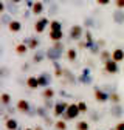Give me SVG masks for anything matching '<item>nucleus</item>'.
Returning <instances> with one entry per match:
<instances>
[{
	"instance_id": "obj_38",
	"label": "nucleus",
	"mask_w": 124,
	"mask_h": 130,
	"mask_svg": "<svg viewBox=\"0 0 124 130\" xmlns=\"http://www.w3.org/2000/svg\"><path fill=\"white\" fill-rule=\"evenodd\" d=\"M78 107H79V110H81V115H84V113L88 111V107H87L85 101H79V102H78Z\"/></svg>"
},
{
	"instance_id": "obj_1",
	"label": "nucleus",
	"mask_w": 124,
	"mask_h": 130,
	"mask_svg": "<svg viewBox=\"0 0 124 130\" xmlns=\"http://www.w3.org/2000/svg\"><path fill=\"white\" fill-rule=\"evenodd\" d=\"M79 115H81V110H79V107H78V102H76V104L71 102V104H68L67 111L62 115V119H65V121H73V119H76Z\"/></svg>"
},
{
	"instance_id": "obj_6",
	"label": "nucleus",
	"mask_w": 124,
	"mask_h": 130,
	"mask_svg": "<svg viewBox=\"0 0 124 130\" xmlns=\"http://www.w3.org/2000/svg\"><path fill=\"white\" fill-rule=\"evenodd\" d=\"M78 82L82 85H91L93 84V77L90 76V68H82L81 76H78Z\"/></svg>"
},
{
	"instance_id": "obj_22",
	"label": "nucleus",
	"mask_w": 124,
	"mask_h": 130,
	"mask_svg": "<svg viewBox=\"0 0 124 130\" xmlns=\"http://www.w3.org/2000/svg\"><path fill=\"white\" fill-rule=\"evenodd\" d=\"M28 50H29L28 45H26V43H23V42H20V43L16 45V53H17L19 56H25V54L28 53Z\"/></svg>"
},
{
	"instance_id": "obj_35",
	"label": "nucleus",
	"mask_w": 124,
	"mask_h": 130,
	"mask_svg": "<svg viewBox=\"0 0 124 130\" xmlns=\"http://www.w3.org/2000/svg\"><path fill=\"white\" fill-rule=\"evenodd\" d=\"M51 46H54L56 50H59V51H62V53H65L67 50H65V45H64V42L62 40H57V42H53V45Z\"/></svg>"
},
{
	"instance_id": "obj_17",
	"label": "nucleus",
	"mask_w": 124,
	"mask_h": 130,
	"mask_svg": "<svg viewBox=\"0 0 124 130\" xmlns=\"http://www.w3.org/2000/svg\"><path fill=\"white\" fill-rule=\"evenodd\" d=\"M23 43H26L28 45V48H29V50H37V48H39V45H40V42H39V39H36V37H26V39H23L22 40Z\"/></svg>"
},
{
	"instance_id": "obj_26",
	"label": "nucleus",
	"mask_w": 124,
	"mask_h": 130,
	"mask_svg": "<svg viewBox=\"0 0 124 130\" xmlns=\"http://www.w3.org/2000/svg\"><path fill=\"white\" fill-rule=\"evenodd\" d=\"M50 39L51 42H57L64 39V31H50Z\"/></svg>"
},
{
	"instance_id": "obj_2",
	"label": "nucleus",
	"mask_w": 124,
	"mask_h": 130,
	"mask_svg": "<svg viewBox=\"0 0 124 130\" xmlns=\"http://www.w3.org/2000/svg\"><path fill=\"white\" fill-rule=\"evenodd\" d=\"M84 25H73L70 26V31H68V39L70 40H74V42H79L81 39H84Z\"/></svg>"
},
{
	"instance_id": "obj_56",
	"label": "nucleus",
	"mask_w": 124,
	"mask_h": 130,
	"mask_svg": "<svg viewBox=\"0 0 124 130\" xmlns=\"http://www.w3.org/2000/svg\"><path fill=\"white\" fill-rule=\"evenodd\" d=\"M2 76H3V70H2V68H0V77H2Z\"/></svg>"
},
{
	"instance_id": "obj_29",
	"label": "nucleus",
	"mask_w": 124,
	"mask_h": 130,
	"mask_svg": "<svg viewBox=\"0 0 124 130\" xmlns=\"http://www.w3.org/2000/svg\"><path fill=\"white\" fill-rule=\"evenodd\" d=\"M50 31H62V22L59 20H50Z\"/></svg>"
},
{
	"instance_id": "obj_18",
	"label": "nucleus",
	"mask_w": 124,
	"mask_h": 130,
	"mask_svg": "<svg viewBox=\"0 0 124 130\" xmlns=\"http://www.w3.org/2000/svg\"><path fill=\"white\" fill-rule=\"evenodd\" d=\"M8 29H9V32H12V34H16V32H20V31H22V22L12 19V20L9 22V25H8Z\"/></svg>"
},
{
	"instance_id": "obj_50",
	"label": "nucleus",
	"mask_w": 124,
	"mask_h": 130,
	"mask_svg": "<svg viewBox=\"0 0 124 130\" xmlns=\"http://www.w3.org/2000/svg\"><path fill=\"white\" fill-rule=\"evenodd\" d=\"M20 70H22V71H28V70H29V65H28V63H23L22 67H20Z\"/></svg>"
},
{
	"instance_id": "obj_12",
	"label": "nucleus",
	"mask_w": 124,
	"mask_h": 130,
	"mask_svg": "<svg viewBox=\"0 0 124 130\" xmlns=\"http://www.w3.org/2000/svg\"><path fill=\"white\" fill-rule=\"evenodd\" d=\"M25 85L29 90H37V88H40L39 87V79H37V76H28L25 79Z\"/></svg>"
},
{
	"instance_id": "obj_10",
	"label": "nucleus",
	"mask_w": 124,
	"mask_h": 130,
	"mask_svg": "<svg viewBox=\"0 0 124 130\" xmlns=\"http://www.w3.org/2000/svg\"><path fill=\"white\" fill-rule=\"evenodd\" d=\"M62 51H59V50H56L54 46H50L48 50H46V59H50V60H53V62H56V60H60L62 59Z\"/></svg>"
},
{
	"instance_id": "obj_19",
	"label": "nucleus",
	"mask_w": 124,
	"mask_h": 130,
	"mask_svg": "<svg viewBox=\"0 0 124 130\" xmlns=\"http://www.w3.org/2000/svg\"><path fill=\"white\" fill-rule=\"evenodd\" d=\"M5 128H6V130H17V128H19V122H17V119L12 118V116L6 118V119H5Z\"/></svg>"
},
{
	"instance_id": "obj_25",
	"label": "nucleus",
	"mask_w": 124,
	"mask_h": 130,
	"mask_svg": "<svg viewBox=\"0 0 124 130\" xmlns=\"http://www.w3.org/2000/svg\"><path fill=\"white\" fill-rule=\"evenodd\" d=\"M53 67H54V73H53V76H56V77H62V74H64V68H62L60 62H59V60L53 62Z\"/></svg>"
},
{
	"instance_id": "obj_20",
	"label": "nucleus",
	"mask_w": 124,
	"mask_h": 130,
	"mask_svg": "<svg viewBox=\"0 0 124 130\" xmlns=\"http://www.w3.org/2000/svg\"><path fill=\"white\" fill-rule=\"evenodd\" d=\"M40 96H42V99H54L56 91H54V88H51V85H50V87H46V88H42Z\"/></svg>"
},
{
	"instance_id": "obj_59",
	"label": "nucleus",
	"mask_w": 124,
	"mask_h": 130,
	"mask_svg": "<svg viewBox=\"0 0 124 130\" xmlns=\"http://www.w3.org/2000/svg\"><path fill=\"white\" fill-rule=\"evenodd\" d=\"M17 130H20V128H17Z\"/></svg>"
},
{
	"instance_id": "obj_3",
	"label": "nucleus",
	"mask_w": 124,
	"mask_h": 130,
	"mask_svg": "<svg viewBox=\"0 0 124 130\" xmlns=\"http://www.w3.org/2000/svg\"><path fill=\"white\" fill-rule=\"evenodd\" d=\"M93 94H95L96 102H99V104H104L107 101H110V93L105 91V90H102V88H99V87L93 88Z\"/></svg>"
},
{
	"instance_id": "obj_57",
	"label": "nucleus",
	"mask_w": 124,
	"mask_h": 130,
	"mask_svg": "<svg viewBox=\"0 0 124 130\" xmlns=\"http://www.w3.org/2000/svg\"><path fill=\"white\" fill-rule=\"evenodd\" d=\"M23 130H34V128H31V127H26V128H23Z\"/></svg>"
},
{
	"instance_id": "obj_48",
	"label": "nucleus",
	"mask_w": 124,
	"mask_h": 130,
	"mask_svg": "<svg viewBox=\"0 0 124 130\" xmlns=\"http://www.w3.org/2000/svg\"><path fill=\"white\" fill-rule=\"evenodd\" d=\"M96 42H98V45H99V46L102 48V50H104V46H105V40H102V39H98Z\"/></svg>"
},
{
	"instance_id": "obj_39",
	"label": "nucleus",
	"mask_w": 124,
	"mask_h": 130,
	"mask_svg": "<svg viewBox=\"0 0 124 130\" xmlns=\"http://www.w3.org/2000/svg\"><path fill=\"white\" fill-rule=\"evenodd\" d=\"M84 40H87V42H93V40H95L90 29H85V32H84Z\"/></svg>"
},
{
	"instance_id": "obj_58",
	"label": "nucleus",
	"mask_w": 124,
	"mask_h": 130,
	"mask_svg": "<svg viewBox=\"0 0 124 130\" xmlns=\"http://www.w3.org/2000/svg\"><path fill=\"white\" fill-rule=\"evenodd\" d=\"M110 130H116V128H110Z\"/></svg>"
},
{
	"instance_id": "obj_34",
	"label": "nucleus",
	"mask_w": 124,
	"mask_h": 130,
	"mask_svg": "<svg viewBox=\"0 0 124 130\" xmlns=\"http://www.w3.org/2000/svg\"><path fill=\"white\" fill-rule=\"evenodd\" d=\"M110 102L112 104H119L121 102V96L116 91H110Z\"/></svg>"
},
{
	"instance_id": "obj_16",
	"label": "nucleus",
	"mask_w": 124,
	"mask_h": 130,
	"mask_svg": "<svg viewBox=\"0 0 124 130\" xmlns=\"http://www.w3.org/2000/svg\"><path fill=\"white\" fill-rule=\"evenodd\" d=\"M112 19L116 25H124V9H118L115 12H112Z\"/></svg>"
},
{
	"instance_id": "obj_7",
	"label": "nucleus",
	"mask_w": 124,
	"mask_h": 130,
	"mask_svg": "<svg viewBox=\"0 0 124 130\" xmlns=\"http://www.w3.org/2000/svg\"><path fill=\"white\" fill-rule=\"evenodd\" d=\"M102 65H104V71H105L107 74H116V73L119 71V65H118V62L113 60V59L107 60V62L102 63Z\"/></svg>"
},
{
	"instance_id": "obj_49",
	"label": "nucleus",
	"mask_w": 124,
	"mask_h": 130,
	"mask_svg": "<svg viewBox=\"0 0 124 130\" xmlns=\"http://www.w3.org/2000/svg\"><path fill=\"white\" fill-rule=\"evenodd\" d=\"M59 94H60L62 98H70V94H68V93H67L65 90H60V91H59Z\"/></svg>"
},
{
	"instance_id": "obj_24",
	"label": "nucleus",
	"mask_w": 124,
	"mask_h": 130,
	"mask_svg": "<svg viewBox=\"0 0 124 130\" xmlns=\"http://www.w3.org/2000/svg\"><path fill=\"white\" fill-rule=\"evenodd\" d=\"M110 59H112V51H107L105 48L101 50V53H99V62L101 63H105L107 60H110Z\"/></svg>"
},
{
	"instance_id": "obj_31",
	"label": "nucleus",
	"mask_w": 124,
	"mask_h": 130,
	"mask_svg": "<svg viewBox=\"0 0 124 130\" xmlns=\"http://www.w3.org/2000/svg\"><path fill=\"white\" fill-rule=\"evenodd\" d=\"M11 101H12V98H11V94H9V93H2V94H0V102H2V104L9 105V104H11Z\"/></svg>"
},
{
	"instance_id": "obj_45",
	"label": "nucleus",
	"mask_w": 124,
	"mask_h": 130,
	"mask_svg": "<svg viewBox=\"0 0 124 130\" xmlns=\"http://www.w3.org/2000/svg\"><path fill=\"white\" fill-rule=\"evenodd\" d=\"M3 115H6V105L0 102V116H3Z\"/></svg>"
},
{
	"instance_id": "obj_13",
	"label": "nucleus",
	"mask_w": 124,
	"mask_h": 130,
	"mask_svg": "<svg viewBox=\"0 0 124 130\" xmlns=\"http://www.w3.org/2000/svg\"><path fill=\"white\" fill-rule=\"evenodd\" d=\"M110 115L113 118H121L124 115V107L121 105V102L119 104H112V107H110Z\"/></svg>"
},
{
	"instance_id": "obj_27",
	"label": "nucleus",
	"mask_w": 124,
	"mask_h": 130,
	"mask_svg": "<svg viewBox=\"0 0 124 130\" xmlns=\"http://www.w3.org/2000/svg\"><path fill=\"white\" fill-rule=\"evenodd\" d=\"M48 108H46L45 105H39V107H36V115L39 116V118H45V116H48Z\"/></svg>"
},
{
	"instance_id": "obj_33",
	"label": "nucleus",
	"mask_w": 124,
	"mask_h": 130,
	"mask_svg": "<svg viewBox=\"0 0 124 130\" xmlns=\"http://www.w3.org/2000/svg\"><path fill=\"white\" fill-rule=\"evenodd\" d=\"M57 11H59V2H53L48 6V14L50 15H54V14H57Z\"/></svg>"
},
{
	"instance_id": "obj_55",
	"label": "nucleus",
	"mask_w": 124,
	"mask_h": 130,
	"mask_svg": "<svg viewBox=\"0 0 124 130\" xmlns=\"http://www.w3.org/2000/svg\"><path fill=\"white\" fill-rule=\"evenodd\" d=\"M2 54H3V48H2V46H0V56H2Z\"/></svg>"
},
{
	"instance_id": "obj_15",
	"label": "nucleus",
	"mask_w": 124,
	"mask_h": 130,
	"mask_svg": "<svg viewBox=\"0 0 124 130\" xmlns=\"http://www.w3.org/2000/svg\"><path fill=\"white\" fill-rule=\"evenodd\" d=\"M45 9V3L42 2V0H36L33 8H31V14H34V15H40Z\"/></svg>"
},
{
	"instance_id": "obj_23",
	"label": "nucleus",
	"mask_w": 124,
	"mask_h": 130,
	"mask_svg": "<svg viewBox=\"0 0 124 130\" xmlns=\"http://www.w3.org/2000/svg\"><path fill=\"white\" fill-rule=\"evenodd\" d=\"M65 56H67V59L70 62H76V59H78V50H76V48H67Z\"/></svg>"
},
{
	"instance_id": "obj_60",
	"label": "nucleus",
	"mask_w": 124,
	"mask_h": 130,
	"mask_svg": "<svg viewBox=\"0 0 124 130\" xmlns=\"http://www.w3.org/2000/svg\"><path fill=\"white\" fill-rule=\"evenodd\" d=\"M98 130H99V128H98Z\"/></svg>"
},
{
	"instance_id": "obj_5",
	"label": "nucleus",
	"mask_w": 124,
	"mask_h": 130,
	"mask_svg": "<svg viewBox=\"0 0 124 130\" xmlns=\"http://www.w3.org/2000/svg\"><path fill=\"white\" fill-rule=\"evenodd\" d=\"M50 26V20L46 17H39L34 23V31L37 32V34H42V32H45V29Z\"/></svg>"
},
{
	"instance_id": "obj_41",
	"label": "nucleus",
	"mask_w": 124,
	"mask_h": 130,
	"mask_svg": "<svg viewBox=\"0 0 124 130\" xmlns=\"http://www.w3.org/2000/svg\"><path fill=\"white\" fill-rule=\"evenodd\" d=\"M88 116H90V121H91V122H98V121H99V116H98V113H96V111L88 113Z\"/></svg>"
},
{
	"instance_id": "obj_11",
	"label": "nucleus",
	"mask_w": 124,
	"mask_h": 130,
	"mask_svg": "<svg viewBox=\"0 0 124 130\" xmlns=\"http://www.w3.org/2000/svg\"><path fill=\"white\" fill-rule=\"evenodd\" d=\"M16 108H17V111L23 113V115H28V113L31 111V105H29V102H28L26 99H19Z\"/></svg>"
},
{
	"instance_id": "obj_21",
	"label": "nucleus",
	"mask_w": 124,
	"mask_h": 130,
	"mask_svg": "<svg viewBox=\"0 0 124 130\" xmlns=\"http://www.w3.org/2000/svg\"><path fill=\"white\" fill-rule=\"evenodd\" d=\"M112 59L116 60L118 63L124 60V50H122V48H115V50L112 51Z\"/></svg>"
},
{
	"instance_id": "obj_52",
	"label": "nucleus",
	"mask_w": 124,
	"mask_h": 130,
	"mask_svg": "<svg viewBox=\"0 0 124 130\" xmlns=\"http://www.w3.org/2000/svg\"><path fill=\"white\" fill-rule=\"evenodd\" d=\"M11 2H12V3H17V5H19L20 2H23V0H11Z\"/></svg>"
},
{
	"instance_id": "obj_37",
	"label": "nucleus",
	"mask_w": 124,
	"mask_h": 130,
	"mask_svg": "<svg viewBox=\"0 0 124 130\" xmlns=\"http://www.w3.org/2000/svg\"><path fill=\"white\" fill-rule=\"evenodd\" d=\"M84 26H85L87 29L93 28V26H95V19H93V17H85V19H84Z\"/></svg>"
},
{
	"instance_id": "obj_30",
	"label": "nucleus",
	"mask_w": 124,
	"mask_h": 130,
	"mask_svg": "<svg viewBox=\"0 0 124 130\" xmlns=\"http://www.w3.org/2000/svg\"><path fill=\"white\" fill-rule=\"evenodd\" d=\"M11 20H12V15L11 14H5V12L0 14V23H2V25H6L8 26Z\"/></svg>"
},
{
	"instance_id": "obj_47",
	"label": "nucleus",
	"mask_w": 124,
	"mask_h": 130,
	"mask_svg": "<svg viewBox=\"0 0 124 130\" xmlns=\"http://www.w3.org/2000/svg\"><path fill=\"white\" fill-rule=\"evenodd\" d=\"M115 128H116V130H124V121H119V122L115 125Z\"/></svg>"
},
{
	"instance_id": "obj_32",
	"label": "nucleus",
	"mask_w": 124,
	"mask_h": 130,
	"mask_svg": "<svg viewBox=\"0 0 124 130\" xmlns=\"http://www.w3.org/2000/svg\"><path fill=\"white\" fill-rule=\"evenodd\" d=\"M76 130H90V122L88 121H78Z\"/></svg>"
},
{
	"instance_id": "obj_51",
	"label": "nucleus",
	"mask_w": 124,
	"mask_h": 130,
	"mask_svg": "<svg viewBox=\"0 0 124 130\" xmlns=\"http://www.w3.org/2000/svg\"><path fill=\"white\" fill-rule=\"evenodd\" d=\"M42 2H43V3H46V5H51L53 2H56V0H42Z\"/></svg>"
},
{
	"instance_id": "obj_53",
	"label": "nucleus",
	"mask_w": 124,
	"mask_h": 130,
	"mask_svg": "<svg viewBox=\"0 0 124 130\" xmlns=\"http://www.w3.org/2000/svg\"><path fill=\"white\" fill-rule=\"evenodd\" d=\"M34 130H43V127L42 125H37V127H34Z\"/></svg>"
},
{
	"instance_id": "obj_8",
	"label": "nucleus",
	"mask_w": 124,
	"mask_h": 130,
	"mask_svg": "<svg viewBox=\"0 0 124 130\" xmlns=\"http://www.w3.org/2000/svg\"><path fill=\"white\" fill-rule=\"evenodd\" d=\"M78 82V79H76V76L68 70V68H64V74H62V84L64 85H74Z\"/></svg>"
},
{
	"instance_id": "obj_9",
	"label": "nucleus",
	"mask_w": 124,
	"mask_h": 130,
	"mask_svg": "<svg viewBox=\"0 0 124 130\" xmlns=\"http://www.w3.org/2000/svg\"><path fill=\"white\" fill-rule=\"evenodd\" d=\"M37 79H39V87L40 88H46V87H50L51 85V74L50 73H46V71H43V73H40L39 76H37Z\"/></svg>"
},
{
	"instance_id": "obj_46",
	"label": "nucleus",
	"mask_w": 124,
	"mask_h": 130,
	"mask_svg": "<svg viewBox=\"0 0 124 130\" xmlns=\"http://www.w3.org/2000/svg\"><path fill=\"white\" fill-rule=\"evenodd\" d=\"M6 11V3L5 2H2V0H0V14H3Z\"/></svg>"
},
{
	"instance_id": "obj_36",
	"label": "nucleus",
	"mask_w": 124,
	"mask_h": 130,
	"mask_svg": "<svg viewBox=\"0 0 124 130\" xmlns=\"http://www.w3.org/2000/svg\"><path fill=\"white\" fill-rule=\"evenodd\" d=\"M16 5H17V3H6V9L9 11V14L12 15V14H17L19 12V9H17V6H16Z\"/></svg>"
},
{
	"instance_id": "obj_44",
	"label": "nucleus",
	"mask_w": 124,
	"mask_h": 130,
	"mask_svg": "<svg viewBox=\"0 0 124 130\" xmlns=\"http://www.w3.org/2000/svg\"><path fill=\"white\" fill-rule=\"evenodd\" d=\"M43 121H45V124H46V125H54V122H56V121H53L50 116H45V118H43Z\"/></svg>"
},
{
	"instance_id": "obj_28",
	"label": "nucleus",
	"mask_w": 124,
	"mask_h": 130,
	"mask_svg": "<svg viewBox=\"0 0 124 130\" xmlns=\"http://www.w3.org/2000/svg\"><path fill=\"white\" fill-rule=\"evenodd\" d=\"M54 130H67V121L65 119H62V118H59L56 122H54Z\"/></svg>"
},
{
	"instance_id": "obj_14",
	"label": "nucleus",
	"mask_w": 124,
	"mask_h": 130,
	"mask_svg": "<svg viewBox=\"0 0 124 130\" xmlns=\"http://www.w3.org/2000/svg\"><path fill=\"white\" fill-rule=\"evenodd\" d=\"M46 59V50H34V54H33V63H42L43 60Z\"/></svg>"
},
{
	"instance_id": "obj_40",
	"label": "nucleus",
	"mask_w": 124,
	"mask_h": 130,
	"mask_svg": "<svg viewBox=\"0 0 124 130\" xmlns=\"http://www.w3.org/2000/svg\"><path fill=\"white\" fill-rule=\"evenodd\" d=\"M54 104H56V102H53V99H43V105L48 108V110L54 108Z\"/></svg>"
},
{
	"instance_id": "obj_54",
	"label": "nucleus",
	"mask_w": 124,
	"mask_h": 130,
	"mask_svg": "<svg viewBox=\"0 0 124 130\" xmlns=\"http://www.w3.org/2000/svg\"><path fill=\"white\" fill-rule=\"evenodd\" d=\"M57 2H59V3H67L68 0H57Z\"/></svg>"
},
{
	"instance_id": "obj_4",
	"label": "nucleus",
	"mask_w": 124,
	"mask_h": 130,
	"mask_svg": "<svg viewBox=\"0 0 124 130\" xmlns=\"http://www.w3.org/2000/svg\"><path fill=\"white\" fill-rule=\"evenodd\" d=\"M68 104H70V102L64 101V99H62V101H56L54 108H53V115H54V118H62V115L67 111Z\"/></svg>"
},
{
	"instance_id": "obj_43",
	"label": "nucleus",
	"mask_w": 124,
	"mask_h": 130,
	"mask_svg": "<svg viewBox=\"0 0 124 130\" xmlns=\"http://www.w3.org/2000/svg\"><path fill=\"white\" fill-rule=\"evenodd\" d=\"M110 2L112 0H96V3L99 6H107V5H110Z\"/></svg>"
},
{
	"instance_id": "obj_42",
	"label": "nucleus",
	"mask_w": 124,
	"mask_h": 130,
	"mask_svg": "<svg viewBox=\"0 0 124 130\" xmlns=\"http://www.w3.org/2000/svg\"><path fill=\"white\" fill-rule=\"evenodd\" d=\"M115 6L118 8V9H124V0H115Z\"/></svg>"
}]
</instances>
